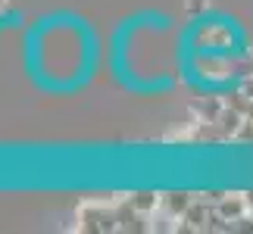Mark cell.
Segmentation results:
<instances>
[{
  "mask_svg": "<svg viewBox=\"0 0 253 234\" xmlns=\"http://www.w3.org/2000/svg\"><path fill=\"white\" fill-rule=\"evenodd\" d=\"M241 209H244V203H241V200H225V203H222V216H231V219H235V216H241Z\"/></svg>",
  "mask_w": 253,
  "mask_h": 234,
  "instance_id": "6da1fadb",
  "label": "cell"
}]
</instances>
